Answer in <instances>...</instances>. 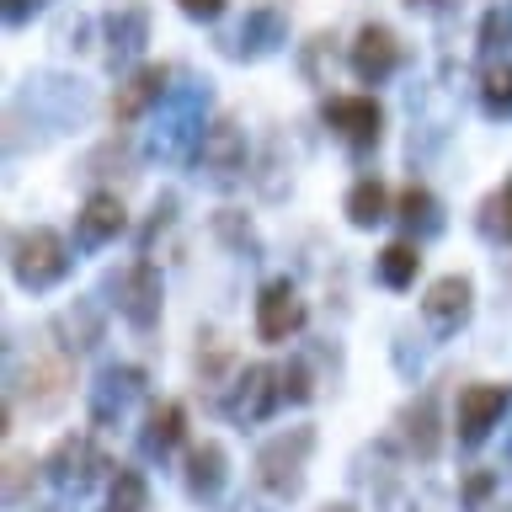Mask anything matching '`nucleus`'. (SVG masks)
<instances>
[{"instance_id": "a211bd4d", "label": "nucleus", "mask_w": 512, "mask_h": 512, "mask_svg": "<svg viewBox=\"0 0 512 512\" xmlns=\"http://www.w3.org/2000/svg\"><path fill=\"white\" fill-rule=\"evenodd\" d=\"M342 208H347V219L358 224V230H374V224L390 219V187H384L379 176H363V182H352Z\"/></svg>"}, {"instance_id": "f8f14e48", "label": "nucleus", "mask_w": 512, "mask_h": 512, "mask_svg": "<svg viewBox=\"0 0 512 512\" xmlns=\"http://www.w3.org/2000/svg\"><path fill=\"white\" fill-rule=\"evenodd\" d=\"M48 480H59V486H91L96 470H102V454H96V443L86 438V432H64V438L54 443V454L43 459Z\"/></svg>"}, {"instance_id": "393cba45", "label": "nucleus", "mask_w": 512, "mask_h": 512, "mask_svg": "<svg viewBox=\"0 0 512 512\" xmlns=\"http://www.w3.org/2000/svg\"><path fill=\"white\" fill-rule=\"evenodd\" d=\"M400 219H406L411 230L416 224H422V230H438V198H432L427 187H406L400 192Z\"/></svg>"}, {"instance_id": "6e6552de", "label": "nucleus", "mask_w": 512, "mask_h": 512, "mask_svg": "<svg viewBox=\"0 0 512 512\" xmlns=\"http://www.w3.org/2000/svg\"><path fill=\"white\" fill-rule=\"evenodd\" d=\"M198 166L214 176V182L230 187L240 171H246V128L235 118H214L198 139Z\"/></svg>"}, {"instance_id": "4be33fe9", "label": "nucleus", "mask_w": 512, "mask_h": 512, "mask_svg": "<svg viewBox=\"0 0 512 512\" xmlns=\"http://www.w3.org/2000/svg\"><path fill=\"white\" fill-rule=\"evenodd\" d=\"M278 43H283L278 11H272V6H256V11H251V22L240 27V48H251V54H267V48H278Z\"/></svg>"}, {"instance_id": "4468645a", "label": "nucleus", "mask_w": 512, "mask_h": 512, "mask_svg": "<svg viewBox=\"0 0 512 512\" xmlns=\"http://www.w3.org/2000/svg\"><path fill=\"white\" fill-rule=\"evenodd\" d=\"M128 230V208L118 192H91L86 203H80L75 214V240L80 246H107V240H118Z\"/></svg>"}, {"instance_id": "dca6fc26", "label": "nucleus", "mask_w": 512, "mask_h": 512, "mask_svg": "<svg viewBox=\"0 0 512 512\" xmlns=\"http://www.w3.org/2000/svg\"><path fill=\"white\" fill-rule=\"evenodd\" d=\"M400 438H406V448L416 459H438L443 432H438V395H432V390L400 411Z\"/></svg>"}, {"instance_id": "6ab92c4d", "label": "nucleus", "mask_w": 512, "mask_h": 512, "mask_svg": "<svg viewBox=\"0 0 512 512\" xmlns=\"http://www.w3.org/2000/svg\"><path fill=\"white\" fill-rule=\"evenodd\" d=\"M416 272H422V246H416V240H390V246L379 251V278L390 288H411Z\"/></svg>"}, {"instance_id": "2eb2a0df", "label": "nucleus", "mask_w": 512, "mask_h": 512, "mask_svg": "<svg viewBox=\"0 0 512 512\" xmlns=\"http://www.w3.org/2000/svg\"><path fill=\"white\" fill-rule=\"evenodd\" d=\"M224 475H230V454H224V443L203 438L187 448V491L198 496V502H214L224 491Z\"/></svg>"}, {"instance_id": "72a5a7b5", "label": "nucleus", "mask_w": 512, "mask_h": 512, "mask_svg": "<svg viewBox=\"0 0 512 512\" xmlns=\"http://www.w3.org/2000/svg\"><path fill=\"white\" fill-rule=\"evenodd\" d=\"M411 6H432V0H411Z\"/></svg>"}, {"instance_id": "0eeeda50", "label": "nucleus", "mask_w": 512, "mask_h": 512, "mask_svg": "<svg viewBox=\"0 0 512 512\" xmlns=\"http://www.w3.org/2000/svg\"><path fill=\"white\" fill-rule=\"evenodd\" d=\"M70 384H75L70 352L48 347V352H38V358H32V368L22 374V384H16V390L27 395V406H32V411H59L64 400H70Z\"/></svg>"}, {"instance_id": "ddd939ff", "label": "nucleus", "mask_w": 512, "mask_h": 512, "mask_svg": "<svg viewBox=\"0 0 512 512\" xmlns=\"http://www.w3.org/2000/svg\"><path fill=\"white\" fill-rule=\"evenodd\" d=\"M166 80H171L166 64H144V70H134L118 91H112V107H107L112 123H139L144 112H150L160 96H166Z\"/></svg>"}, {"instance_id": "cd10ccee", "label": "nucleus", "mask_w": 512, "mask_h": 512, "mask_svg": "<svg viewBox=\"0 0 512 512\" xmlns=\"http://www.w3.org/2000/svg\"><path fill=\"white\" fill-rule=\"evenodd\" d=\"M27 470H38L27 454H11V459H6V502H11V507L22 502V475H27Z\"/></svg>"}, {"instance_id": "c756f323", "label": "nucleus", "mask_w": 512, "mask_h": 512, "mask_svg": "<svg viewBox=\"0 0 512 512\" xmlns=\"http://www.w3.org/2000/svg\"><path fill=\"white\" fill-rule=\"evenodd\" d=\"M491 486H496V475H491V470H475L470 480H464V502H470V507H480V502L491 496Z\"/></svg>"}, {"instance_id": "9d476101", "label": "nucleus", "mask_w": 512, "mask_h": 512, "mask_svg": "<svg viewBox=\"0 0 512 512\" xmlns=\"http://www.w3.org/2000/svg\"><path fill=\"white\" fill-rule=\"evenodd\" d=\"M470 310H475V283H470V278L448 272V278L427 283V294H422V315H427V326L438 331V336L459 331L464 320H470Z\"/></svg>"}, {"instance_id": "bb28decb", "label": "nucleus", "mask_w": 512, "mask_h": 512, "mask_svg": "<svg viewBox=\"0 0 512 512\" xmlns=\"http://www.w3.org/2000/svg\"><path fill=\"white\" fill-rule=\"evenodd\" d=\"M315 395V384H310V368H304L299 358L283 368V400H310Z\"/></svg>"}, {"instance_id": "f3484780", "label": "nucleus", "mask_w": 512, "mask_h": 512, "mask_svg": "<svg viewBox=\"0 0 512 512\" xmlns=\"http://www.w3.org/2000/svg\"><path fill=\"white\" fill-rule=\"evenodd\" d=\"M182 438H187V411L176 406V400H160V406H150V416H144V448L166 459L171 448H182Z\"/></svg>"}, {"instance_id": "7c9ffc66", "label": "nucleus", "mask_w": 512, "mask_h": 512, "mask_svg": "<svg viewBox=\"0 0 512 512\" xmlns=\"http://www.w3.org/2000/svg\"><path fill=\"white\" fill-rule=\"evenodd\" d=\"M176 6H182L192 22H214V16H224V6H230V0H176Z\"/></svg>"}, {"instance_id": "c85d7f7f", "label": "nucleus", "mask_w": 512, "mask_h": 512, "mask_svg": "<svg viewBox=\"0 0 512 512\" xmlns=\"http://www.w3.org/2000/svg\"><path fill=\"white\" fill-rule=\"evenodd\" d=\"M512 38V22L502 11H486V22H480V48H502Z\"/></svg>"}, {"instance_id": "473e14b6", "label": "nucleus", "mask_w": 512, "mask_h": 512, "mask_svg": "<svg viewBox=\"0 0 512 512\" xmlns=\"http://www.w3.org/2000/svg\"><path fill=\"white\" fill-rule=\"evenodd\" d=\"M320 512H358L352 502H331V507H320Z\"/></svg>"}, {"instance_id": "aec40b11", "label": "nucleus", "mask_w": 512, "mask_h": 512, "mask_svg": "<svg viewBox=\"0 0 512 512\" xmlns=\"http://www.w3.org/2000/svg\"><path fill=\"white\" fill-rule=\"evenodd\" d=\"M144 507H150V480L134 464H118L107 486V512H144Z\"/></svg>"}, {"instance_id": "a878e982", "label": "nucleus", "mask_w": 512, "mask_h": 512, "mask_svg": "<svg viewBox=\"0 0 512 512\" xmlns=\"http://www.w3.org/2000/svg\"><path fill=\"white\" fill-rule=\"evenodd\" d=\"M59 331H80V347H91L96 342V336H102V320H96V310H91V304H75V310H64L59 315Z\"/></svg>"}, {"instance_id": "1a4fd4ad", "label": "nucleus", "mask_w": 512, "mask_h": 512, "mask_svg": "<svg viewBox=\"0 0 512 512\" xmlns=\"http://www.w3.org/2000/svg\"><path fill=\"white\" fill-rule=\"evenodd\" d=\"M347 64L363 86H379V80H390L395 64H400V38L384 22H368V27H358V38H352Z\"/></svg>"}, {"instance_id": "f03ea898", "label": "nucleus", "mask_w": 512, "mask_h": 512, "mask_svg": "<svg viewBox=\"0 0 512 512\" xmlns=\"http://www.w3.org/2000/svg\"><path fill=\"white\" fill-rule=\"evenodd\" d=\"M315 454V427H288L278 438L256 448V486L267 496H299L304 491V464Z\"/></svg>"}, {"instance_id": "39448f33", "label": "nucleus", "mask_w": 512, "mask_h": 512, "mask_svg": "<svg viewBox=\"0 0 512 512\" xmlns=\"http://www.w3.org/2000/svg\"><path fill=\"white\" fill-rule=\"evenodd\" d=\"M304 320H310V310H304L299 288L288 278L262 288V299H256V336H262V342H272V347L294 342V336L304 331Z\"/></svg>"}, {"instance_id": "2f4dec72", "label": "nucleus", "mask_w": 512, "mask_h": 512, "mask_svg": "<svg viewBox=\"0 0 512 512\" xmlns=\"http://www.w3.org/2000/svg\"><path fill=\"white\" fill-rule=\"evenodd\" d=\"M32 11H43V0H6V22H27Z\"/></svg>"}, {"instance_id": "b1692460", "label": "nucleus", "mask_w": 512, "mask_h": 512, "mask_svg": "<svg viewBox=\"0 0 512 512\" xmlns=\"http://www.w3.org/2000/svg\"><path fill=\"white\" fill-rule=\"evenodd\" d=\"M480 230L496 235V240H512V182L480 203Z\"/></svg>"}, {"instance_id": "7ed1b4c3", "label": "nucleus", "mask_w": 512, "mask_h": 512, "mask_svg": "<svg viewBox=\"0 0 512 512\" xmlns=\"http://www.w3.org/2000/svg\"><path fill=\"white\" fill-rule=\"evenodd\" d=\"M507 406H512L507 384H491V379L464 384L459 400H454V438H459L464 448H480V443H486L496 427H502Z\"/></svg>"}, {"instance_id": "9b49d317", "label": "nucleus", "mask_w": 512, "mask_h": 512, "mask_svg": "<svg viewBox=\"0 0 512 512\" xmlns=\"http://www.w3.org/2000/svg\"><path fill=\"white\" fill-rule=\"evenodd\" d=\"M118 310L134 331H150L160 320V272L150 262H134L118 278Z\"/></svg>"}, {"instance_id": "5701e85b", "label": "nucleus", "mask_w": 512, "mask_h": 512, "mask_svg": "<svg viewBox=\"0 0 512 512\" xmlns=\"http://www.w3.org/2000/svg\"><path fill=\"white\" fill-rule=\"evenodd\" d=\"M480 102H486L491 118H507L512 112V64H491L480 75Z\"/></svg>"}, {"instance_id": "423d86ee", "label": "nucleus", "mask_w": 512, "mask_h": 512, "mask_svg": "<svg viewBox=\"0 0 512 512\" xmlns=\"http://www.w3.org/2000/svg\"><path fill=\"white\" fill-rule=\"evenodd\" d=\"M320 118H326V128H336V139L352 144V150H368V144H379V134H384V107L374 96H326Z\"/></svg>"}, {"instance_id": "20e7f679", "label": "nucleus", "mask_w": 512, "mask_h": 512, "mask_svg": "<svg viewBox=\"0 0 512 512\" xmlns=\"http://www.w3.org/2000/svg\"><path fill=\"white\" fill-rule=\"evenodd\" d=\"M283 400V368L272 363H246L230 384V395H224V416H230L235 427H256L267 422L272 406Z\"/></svg>"}, {"instance_id": "f257e3e1", "label": "nucleus", "mask_w": 512, "mask_h": 512, "mask_svg": "<svg viewBox=\"0 0 512 512\" xmlns=\"http://www.w3.org/2000/svg\"><path fill=\"white\" fill-rule=\"evenodd\" d=\"M11 272L22 288H32V294L64 283L70 278V240L59 230H48V224H32V230L11 235Z\"/></svg>"}, {"instance_id": "412c9836", "label": "nucleus", "mask_w": 512, "mask_h": 512, "mask_svg": "<svg viewBox=\"0 0 512 512\" xmlns=\"http://www.w3.org/2000/svg\"><path fill=\"white\" fill-rule=\"evenodd\" d=\"M144 32H150V16H144L139 6H118L107 16V38H112V54H134V48L144 43Z\"/></svg>"}]
</instances>
